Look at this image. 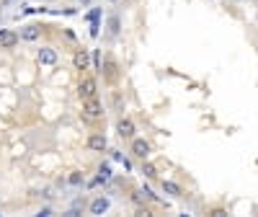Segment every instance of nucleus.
<instances>
[{
    "label": "nucleus",
    "mask_w": 258,
    "mask_h": 217,
    "mask_svg": "<svg viewBox=\"0 0 258 217\" xmlns=\"http://www.w3.org/2000/svg\"><path fill=\"white\" fill-rule=\"evenodd\" d=\"M98 73L103 75V83H106V85H116L119 78H121V68H119V62H116L114 57H106V60L101 62Z\"/></svg>",
    "instance_id": "f257e3e1"
},
{
    "label": "nucleus",
    "mask_w": 258,
    "mask_h": 217,
    "mask_svg": "<svg viewBox=\"0 0 258 217\" xmlns=\"http://www.w3.org/2000/svg\"><path fill=\"white\" fill-rule=\"evenodd\" d=\"M103 114H106V108H103V103H101V98H98V96L85 98V101H83V112H80L83 122H96V119H101Z\"/></svg>",
    "instance_id": "f03ea898"
},
{
    "label": "nucleus",
    "mask_w": 258,
    "mask_h": 217,
    "mask_svg": "<svg viewBox=\"0 0 258 217\" xmlns=\"http://www.w3.org/2000/svg\"><path fill=\"white\" fill-rule=\"evenodd\" d=\"M98 96V80L93 75H83L80 83H78V98L85 101V98H93Z\"/></svg>",
    "instance_id": "7ed1b4c3"
},
{
    "label": "nucleus",
    "mask_w": 258,
    "mask_h": 217,
    "mask_svg": "<svg viewBox=\"0 0 258 217\" xmlns=\"http://www.w3.org/2000/svg\"><path fill=\"white\" fill-rule=\"evenodd\" d=\"M129 142H132V145H129V153H132L137 160H145V158H150V153H153V147H150V142L145 137H137L135 135Z\"/></svg>",
    "instance_id": "20e7f679"
},
{
    "label": "nucleus",
    "mask_w": 258,
    "mask_h": 217,
    "mask_svg": "<svg viewBox=\"0 0 258 217\" xmlns=\"http://www.w3.org/2000/svg\"><path fill=\"white\" fill-rule=\"evenodd\" d=\"M103 29H106V39H109V41L119 39V36H121V16H119V13H109Z\"/></svg>",
    "instance_id": "39448f33"
},
{
    "label": "nucleus",
    "mask_w": 258,
    "mask_h": 217,
    "mask_svg": "<svg viewBox=\"0 0 258 217\" xmlns=\"http://www.w3.org/2000/svg\"><path fill=\"white\" fill-rule=\"evenodd\" d=\"M36 62L41 68H54L59 62V55H57L54 47H41V49H36Z\"/></svg>",
    "instance_id": "423d86ee"
},
{
    "label": "nucleus",
    "mask_w": 258,
    "mask_h": 217,
    "mask_svg": "<svg viewBox=\"0 0 258 217\" xmlns=\"http://www.w3.org/2000/svg\"><path fill=\"white\" fill-rule=\"evenodd\" d=\"M85 147H88L91 153H106V150H109V140H106L103 132H93L85 140Z\"/></svg>",
    "instance_id": "0eeeda50"
},
{
    "label": "nucleus",
    "mask_w": 258,
    "mask_h": 217,
    "mask_svg": "<svg viewBox=\"0 0 258 217\" xmlns=\"http://www.w3.org/2000/svg\"><path fill=\"white\" fill-rule=\"evenodd\" d=\"M116 135H119L121 140H132V137L137 135V124L129 119V117H119V122H116Z\"/></svg>",
    "instance_id": "6e6552de"
},
{
    "label": "nucleus",
    "mask_w": 258,
    "mask_h": 217,
    "mask_svg": "<svg viewBox=\"0 0 258 217\" xmlns=\"http://www.w3.org/2000/svg\"><path fill=\"white\" fill-rule=\"evenodd\" d=\"M73 68H75L78 73L91 70V49H75V55H73Z\"/></svg>",
    "instance_id": "1a4fd4ad"
},
{
    "label": "nucleus",
    "mask_w": 258,
    "mask_h": 217,
    "mask_svg": "<svg viewBox=\"0 0 258 217\" xmlns=\"http://www.w3.org/2000/svg\"><path fill=\"white\" fill-rule=\"evenodd\" d=\"M109 209H111V199L103 197V194H101V197H96V199L88 204V212H91L93 217H101V214H106Z\"/></svg>",
    "instance_id": "9d476101"
},
{
    "label": "nucleus",
    "mask_w": 258,
    "mask_h": 217,
    "mask_svg": "<svg viewBox=\"0 0 258 217\" xmlns=\"http://www.w3.org/2000/svg\"><path fill=\"white\" fill-rule=\"evenodd\" d=\"M41 36V26L39 24H26V26H21L18 31V41H36Z\"/></svg>",
    "instance_id": "9b49d317"
},
{
    "label": "nucleus",
    "mask_w": 258,
    "mask_h": 217,
    "mask_svg": "<svg viewBox=\"0 0 258 217\" xmlns=\"http://www.w3.org/2000/svg\"><path fill=\"white\" fill-rule=\"evenodd\" d=\"M16 44H18V31L0 29V49H13Z\"/></svg>",
    "instance_id": "f8f14e48"
},
{
    "label": "nucleus",
    "mask_w": 258,
    "mask_h": 217,
    "mask_svg": "<svg viewBox=\"0 0 258 217\" xmlns=\"http://www.w3.org/2000/svg\"><path fill=\"white\" fill-rule=\"evenodd\" d=\"M160 189H163V194H168V197H173V199H181V197H183L181 184L170 181V179H163V181H160Z\"/></svg>",
    "instance_id": "ddd939ff"
},
{
    "label": "nucleus",
    "mask_w": 258,
    "mask_h": 217,
    "mask_svg": "<svg viewBox=\"0 0 258 217\" xmlns=\"http://www.w3.org/2000/svg\"><path fill=\"white\" fill-rule=\"evenodd\" d=\"M140 194H142V199H145V202H153V204H165V199H160V197H158V194H155L153 189H150L147 184H142V189H140Z\"/></svg>",
    "instance_id": "4468645a"
},
{
    "label": "nucleus",
    "mask_w": 258,
    "mask_h": 217,
    "mask_svg": "<svg viewBox=\"0 0 258 217\" xmlns=\"http://www.w3.org/2000/svg\"><path fill=\"white\" fill-rule=\"evenodd\" d=\"M142 176H145V179H158V168L150 163L147 158L142 160Z\"/></svg>",
    "instance_id": "2eb2a0df"
},
{
    "label": "nucleus",
    "mask_w": 258,
    "mask_h": 217,
    "mask_svg": "<svg viewBox=\"0 0 258 217\" xmlns=\"http://www.w3.org/2000/svg\"><path fill=\"white\" fill-rule=\"evenodd\" d=\"M68 184H70V186H83V184H85V173H83V171H73L70 176H68Z\"/></svg>",
    "instance_id": "dca6fc26"
},
{
    "label": "nucleus",
    "mask_w": 258,
    "mask_h": 217,
    "mask_svg": "<svg viewBox=\"0 0 258 217\" xmlns=\"http://www.w3.org/2000/svg\"><path fill=\"white\" fill-rule=\"evenodd\" d=\"M98 176H101L106 184H109V181L114 179V171H111V166H109V163H101V166H98Z\"/></svg>",
    "instance_id": "f3484780"
},
{
    "label": "nucleus",
    "mask_w": 258,
    "mask_h": 217,
    "mask_svg": "<svg viewBox=\"0 0 258 217\" xmlns=\"http://www.w3.org/2000/svg\"><path fill=\"white\" fill-rule=\"evenodd\" d=\"M101 29H103V21H101V18H93V21H91L88 36H91V39H98V36H101Z\"/></svg>",
    "instance_id": "a211bd4d"
},
{
    "label": "nucleus",
    "mask_w": 258,
    "mask_h": 217,
    "mask_svg": "<svg viewBox=\"0 0 258 217\" xmlns=\"http://www.w3.org/2000/svg\"><path fill=\"white\" fill-rule=\"evenodd\" d=\"M98 68H101V52L93 49V55H91V70H98Z\"/></svg>",
    "instance_id": "6ab92c4d"
},
{
    "label": "nucleus",
    "mask_w": 258,
    "mask_h": 217,
    "mask_svg": "<svg viewBox=\"0 0 258 217\" xmlns=\"http://www.w3.org/2000/svg\"><path fill=\"white\" fill-rule=\"evenodd\" d=\"M85 18H88V21H93V18H101V6H91V11L85 13Z\"/></svg>",
    "instance_id": "aec40b11"
},
{
    "label": "nucleus",
    "mask_w": 258,
    "mask_h": 217,
    "mask_svg": "<svg viewBox=\"0 0 258 217\" xmlns=\"http://www.w3.org/2000/svg\"><path fill=\"white\" fill-rule=\"evenodd\" d=\"M49 214H54L52 207H41V209H39V217H49Z\"/></svg>",
    "instance_id": "412c9836"
},
{
    "label": "nucleus",
    "mask_w": 258,
    "mask_h": 217,
    "mask_svg": "<svg viewBox=\"0 0 258 217\" xmlns=\"http://www.w3.org/2000/svg\"><path fill=\"white\" fill-rule=\"evenodd\" d=\"M31 13H36V8H31V6H24V8H21V16H31Z\"/></svg>",
    "instance_id": "4be33fe9"
},
{
    "label": "nucleus",
    "mask_w": 258,
    "mask_h": 217,
    "mask_svg": "<svg viewBox=\"0 0 258 217\" xmlns=\"http://www.w3.org/2000/svg\"><path fill=\"white\" fill-rule=\"evenodd\" d=\"M78 3H80V6L85 8V6H93V0H78Z\"/></svg>",
    "instance_id": "5701e85b"
},
{
    "label": "nucleus",
    "mask_w": 258,
    "mask_h": 217,
    "mask_svg": "<svg viewBox=\"0 0 258 217\" xmlns=\"http://www.w3.org/2000/svg\"><path fill=\"white\" fill-rule=\"evenodd\" d=\"M111 3H116V0H111Z\"/></svg>",
    "instance_id": "b1692460"
},
{
    "label": "nucleus",
    "mask_w": 258,
    "mask_h": 217,
    "mask_svg": "<svg viewBox=\"0 0 258 217\" xmlns=\"http://www.w3.org/2000/svg\"><path fill=\"white\" fill-rule=\"evenodd\" d=\"M132 3H137V0H132Z\"/></svg>",
    "instance_id": "393cba45"
}]
</instances>
